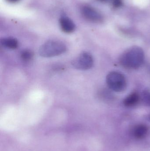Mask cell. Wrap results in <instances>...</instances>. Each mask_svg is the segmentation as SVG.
I'll list each match as a JSON object with an SVG mask.
<instances>
[{
  "mask_svg": "<svg viewBox=\"0 0 150 151\" xmlns=\"http://www.w3.org/2000/svg\"><path fill=\"white\" fill-rule=\"evenodd\" d=\"M144 60V53L142 49L134 46L128 49L122 55L119 62L125 68L136 69L143 64Z\"/></svg>",
  "mask_w": 150,
  "mask_h": 151,
  "instance_id": "1",
  "label": "cell"
},
{
  "mask_svg": "<svg viewBox=\"0 0 150 151\" xmlns=\"http://www.w3.org/2000/svg\"><path fill=\"white\" fill-rule=\"evenodd\" d=\"M66 45L60 41L51 40L41 45L39 50L41 56L44 58H51L66 52Z\"/></svg>",
  "mask_w": 150,
  "mask_h": 151,
  "instance_id": "2",
  "label": "cell"
},
{
  "mask_svg": "<svg viewBox=\"0 0 150 151\" xmlns=\"http://www.w3.org/2000/svg\"><path fill=\"white\" fill-rule=\"evenodd\" d=\"M107 86L115 92H122L126 89L127 82L124 75L117 71L109 73L106 77Z\"/></svg>",
  "mask_w": 150,
  "mask_h": 151,
  "instance_id": "3",
  "label": "cell"
},
{
  "mask_svg": "<svg viewBox=\"0 0 150 151\" xmlns=\"http://www.w3.org/2000/svg\"><path fill=\"white\" fill-rule=\"evenodd\" d=\"M74 68L81 70H86L92 67L93 59L92 56L88 52H83L72 61Z\"/></svg>",
  "mask_w": 150,
  "mask_h": 151,
  "instance_id": "4",
  "label": "cell"
},
{
  "mask_svg": "<svg viewBox=\"0 0 150 151\" xmlns=\"http://www.w3.org/2000/svg\"><path fill=\"white\" fill-rule=\"evenodd\" d=\"M83 16L88 20L94 22H98L102 20V17L100 14L94 9L85 6L82 9Z\"/></svg>",
  "mask_w": 150,
  "mask_h": 151,
  "instance_id": "5",
  "label": "cell"
},
{
  "mask_svg": "<svg viewBox=\"0 0 150 151\" xmlns=\"http://www.w3.org/2000/svg\"><path fill=\"white\" fill-rule=\"evenodd\" d=\"M60 24L62 30L66 33H71L75 29L74 22L67 17H63L60 19Z\"/></svg>",
  "mask_w": 150,
  "mask_h": 151,
  "instance_id": "6",
  "label": "cell"
},
{
  "mask_svg": "<svg viewBox=\"0 0 150 151\" xmlns=\"http://www.w3.org/2000/svg\"><path fill=\"white\" fill-rule=\"evenodd\" d=\"M140 100V96L136 92H133L127 96L123 101V104L127 107H132L138 104Z\"/></svg>",
  "mask_w": 150,
  "mask_h": 151,
  "instance_id": "7",
  "label": "cell"
},
{
  "mask_svg": "<svg viewBox=\"0 0 150 151\" xmlns=\"http://www.w3.org/2000/svg\"><path fill=\"white\" fill-rule=\"evenodd\" d=\"M149 131V128L144 124L137 125L134 128L133 135L137 139H142L146 136Z\"/></svg>",
  "mask_w": 150,
  "mask_h": 151,
  "instance_id": "8",
  "label": "cell"
},
{
  "mask_svg": "<svg viewBox=\"0 0 150 151\" xmlns=\"http://www.w3.org/2000/svg\"><path fill=\"white\" fill-rule=\"evenodd\" d=\"M1 43L4 47L10 49H16L17 48L18 46V42L17 40L11 37L1 39Z\"/></svg>",
  "mask_w": 150,
  "mask_h": 151,
  "instance_id": "9",
  "label": "cell"
},
{
  "mask_svg": "<svg viewBox=\"0 0 150 151\" xmlns=\"http://www.w3.org/2000/svg\"><path fill=\"white\" fill-rule=\"evenodd\" d=\"M33 57V52L30 50H24L20 53V58L24 62H30Z\"/></svg>",
  "mask_w": 150,
  "mask_h": 151,
  "instance_id": "10",
  "label": "cell"
},
{
  "mask_svg": "<svg viewBox=\"0 0 150 151\" xmlns=\"http://www.w3.org/2000/svg\"><path fill=\"white\" fill-rule=\"evenodd\" d=\"M143 100L144 104L148 106H150V91H144L143 92L142 95Z\"/></svg>",
  "mask_w": 150,
  "mask_h": 151,
  "instance_id": "11",
  "label": "cell"
},
{
  "mask_svg": "<svg viewBox=\"0 0 150 151\" xmlns=\"http://www.w3.org/2000/svg\"><path fill=\"white\" fill-rule=\"evenodd\" d=\"M122 4V0H114L113 5L115 7H119Z\"/></svg>",
  "mask_w": 150,
  "mask_h": 151,
  "instance_id": "12",
  "label": "cell"
},
{
  "mask_svg": "<svg viewBox=\"0 0 150 151\" xmlns=\"http://www.w3.org/2000/svg\"><path fill=\"white\" fill-rule=\"evenodd\" d=\"M8 1L10 2L14 3L18 1L19 0H7Z\"/></svg>",
  "mask_w": 150,
  "mask_h": 151,
  "instance_id": "13",
  "label": "cell"
},
{
  "mask_svg": "<svg viewBox=\"0 0 150 151\" xmlns=\"http://www.w3.org/2000/svg\"><path fill=\"white\" fill-rule=\"evenodd\" d=\"M148 119L150 121V114L148 116Z\"/></svg>",
  "mask_w": 150,
  "mask_h": 151,
  "instance_id": "14",
  "label": "cell"
},
{
  "mask_svg": "<svg viewBox=\"0 0 150 151\" xmlns=\"http://www.w3.org/2000/svg\"><path fill=\"white\" fill-rule=\"evenodd\" d=\"M99 1H105V0H99Z\"/></svg>",
  "mask_w": 150,
  "mask_h": 151,
  "instance_id": "15",
  "label": "cell"
}]
</instances>
